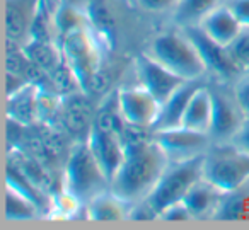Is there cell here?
Masks as SVG:
<instances>
[{
    "mask_svg": "<svg viewBox=\"0 0 249 230\" xmlns=\"http://www.w3.org/2000/svg\"><path fill=\"white\" fill-rule=\"evenodd\" d=\"M132 208V203L113 191H106L96 195L86 205V218L92 222H121L128 220V213Z\"/></svg>",
    "mask_w": 249,
    "mask_h": 230,
    "instance_id": "e0dca14e",
    "label": "cell"
},
{
    "mask_svg": "<svg viewBox=\"0 0 249 230\" xmlns=\"http://www.w3.org/2000/svg\"><path fill=\"white\" fill-rule=\"evenodd\" d=\"M227 7L244 29H249V0H225Z\"/></svg>",
    "mask_w": 249,
    "mask_h": 230,
    "instance_id": "d6a6232c",
    "label": "cell"
},
{
    "mask_svg": "<svg viewBox=\"0 0 249 230\" xmlns=\"http://www.w3.org/2000/svg\"><path fill=\"white\" fill-rule=\"evenodd\" d=\"M184 31L190 35V38L196 45L198 52H200L201 58H203L205 65H207L208 75H213L217 79V82L231 84L232 86L244 73L235 65L229 50L225 46L218 45V43L212 41L200 28H186Z\"/></svg>",
    "mask_w": 249,
    "mask_h": 230,
    "instance_id": "30bf717a",
    "label": "cell"
},
{
    "mask_svg": "<svg viewBox=\"0 0 249 230\" xmlns=\"http://www.w3.org/2000/svg\"><path fill=\"white\" fill-rule=\"evenodd\" d=\"M152 138L162 148L169 162H184L201 157L212 145L208 133H201L186 126L156 130L152 131Z\"/></svg>",
    "mask_w": 249,
    "mask_h": 230,
    "instance_id": "ba28073f",
    "label": "cell"
},
{
    "mask_svg": "<svg viewBox=\"0 0 249 230\" xmlns=\"http://www.w3.org/2000/svg\"><path fill=\"white\" fill-rule=\"evenodd\" d=\"M232 92L237 101L239 107L244 113L246 120H249V72L242 73L234 84H232Z\"/></svg>",
    "mask_w": 249,
    "mask_h": 230,
    "instance_id": "f1b7e54d",
    "label": "cell"
},
{
    "mask_svg": "<svg viewBox=\"0 0 249 230\" xmlns=\"http://www.w3.org/2000/svg\"><path fill=\"white\" fill-rule=\"evenodd\" d=\"M220 198V189L215 188L205 177H200L190 188V191L186 193L183 201L188 206L190 213L193 215V220H213Z\"/></svg>",
    "mask_w": 249,
    "mask_h": 230,
    "instance_id": "d6986e66",
    "label": "cell"
},
{
    "mask_svg": "<svg viewBox=\"0 0 249 230\" xmlns=\"http://www.w3.org/2000/svg\"><path fill=\"white\" fill-rule=\"evenodd\" d=\"M205 80H186L181 87H178L166 101L160 103V111L159 118H157L156 124H154V130H166V128H174L181 126V121H183L184 111L190 103L191 96L196 90V87L200 86Z\"/></svg>",
    "mask_w": 249,
    "mask_h": 230,
    "instance_id": "2e32d148",
    "label": "cell"
},
{
    "mask_svg": "<svg viewBox=\"0 0 249 230\" xmlns=\"http://www.w3.org/2000/svg\"><path fill=\"white\" fill-rule=\"evenodd\" d=\"M212 90V101H213V113H212L210 135L212 143L218 142H232L237 131L242 128L246 121L244 113L239 107L237 101L232 92L231 84L217 82L208 84Z\"/></svg>",
    "mask_w": 249,
    "mask_h": 230,
    "instance_id": "52a82bcc",
    "label": "cell"
},
{
    "mask_svg": "<svg viewBox=\"0 0 249 230\" xmlns=\"http://www.w3.org/2000/svg\"><path fill=\"white\" fill-rule=\"evenodd\" d=\"M4 213L7 222H28V220L41 218L43 212L26 196L5 186V205Z\"/></svg>",
    "mask_w": 249,
    "mask_h": 230,
    "instance_id": "484cf974",
    "label": "cell"
},
{
    "mask_svg": "<svg viewBox=\"0 0 249 230\" xmlns=\"http://www.w3.org/2000/svg\"><path fill=\"white\" fill-rule=\"evenodd\" d=\"M79 215H86V205L77 196H73L65 188H60L53 193L48 218L75 220L79 218Z\"/></svg>",
    "mask_w": 249,
    "mask_h": 230,
    "instance_id": "4316f807",
    "label": "cell"
},
{
    "mask_svg": "<svg viewBox=\"0 0 249 230\" xmlns=\"http://www.w3.org/2000/svg\"><path fill=\"white\" fill-rule=\"evenodd\" d=\"M145 53L184 80H205L208 75L196 45L184 29L174 28L157 35Z\"/></svg>",
    "mask_w": 249,
    "mask_h": 230,
    "instance_id": "3957f363",
    "label": "cell"
},
{
    "mask_svg": "<svg viewBox=\"0 0 249 230\" xmlns=\"http://www.w3.org/2000/svg\"><path fill=\"white\" fill-rule=\"evenodd\" d=\"M43 0H5V38L24 45L35 28Z\"/></svg>",
    "mask_w": 249,
    "mask_h": 230,
    "instance_id": "4fadbf2b",
    "label": "cell"
},
{
    "mask_svg": "<svg viewBox=\"0 0 249 230\" xmlns=\"http://www.w3.org/2000/svg\"><path fill=\"white\" fill-rule=\"evenodd\" d=\"M213 220L220 222L249 220V182L237 189L222 193Z\"/></svg>",
    "mask_w": 249,
    "mask_h": 230,
    "instance_id": "603a6c76",
    "label": "cell"
},
{
    "mask_svg": "<svg viewBox=\"0 0 249 230\" xmlns=\"http://www.w3.org/2000/svg\"><path fill=\"white\" fill-rule=\"evenodd\" d=\"M116 101L124 123L154 130L159 118L160 103L142 86L121 87L116 90Z\"/></svg>",
    "mask_w": 249,
    "mask_h": 230,
    "instance_id": "9c48e42d",
    "label": "cell"
},
{
    "mask_svg": "<svg viewBox=\"0 0 249 230\" xmlns=\"http://www.w3.org/2000/svg\"><path fill=\"white\" fill-rule=\"evenodd\" d=\"M86 140L89 143L90 152L94 154L101 169L111 182L116 176L118 169L123 164L124 152H126V143L123 140V135L92 123L89 133L86 135Z\"/></svg>",
    "mask_w": 249,
    "mask_h": 230,
    "instance_id": "8fae6325",
    "label": "cell"
},
{
    "mask_svg": "<svg viewBox=\"0 0 249 230\" xmlns=\"http://www.w3.org/2000/svg\"><path fill=\"white\" fill-rule=\"evenodd\" d=\"M135 72L137 79H139V86L149 90L159 103L166 101L178 87H181L186 82L145 52L140 53L135 58Z\"/></svg>",
    "mask_w": 249,
    "mask_h": 230,
    "instance_id": "7c38bea8",
    "label": "cell"
},
{
    "mask_svg": "<svg viewBox=\"0 0 249 230\" xmlns=\"http://www.w3.org/2000/svg\"><path fill=\"white\" fill-rule=\"evenodd\" d=\"M104 43L106 39L92 28L90 22L70 31L58 41L63 62L72 69L87 94L99 89L97 82L101 79Z\"/></svg>",
    "mask_w": 249,
    "mask_h": 230,
    "instance_id": "7a4b0ae2",
    "label": "cell"
},
{
    "mask_svg": "<svg viewBox=\"0 0 249 230\" xmlns=\"http://www.w3.org/2000/svg\"><path fill=\"white\" fill-rule=\"evenodd\" d=\"M128 220H133V222H137V220L139 222H152V220H159V213L154 210V206L147 199H140V201L132 205Z\"/></svg>",
    "mask_w": 249,
    "mask_h": 230,
    "instance_id": "1f68e13d",
    "label": "cell"
},
{
    "mask_svg": "<svg viewBox=\"0 0 249 230\" xmlns=\"http://www.w3.org/2000/svg\"><path fill=\"white\" fill-rule=\"evenodd\" d=\"M225 4V0H178L176 7L171 12V21L174 28L186 29L196 28L218 5Z\"/></svg>",
    "mask_w": 249,
    "mask_h": 230,
    "instance_id": "7402d4cb",
    "label": "cell"
},
{
    "mask_svg": "<svg viewBox=\"0 0 249 230\" xmlns=\"http://www.w3.org/2000/svg\"><path fill=\"white\" fill-rule=\"evenodd\" d=\"M62 188L77 196L84 205L111 188L109 179L90 152L86 138H77L70 143L62 171Z\"/></svg>",
    "mask_w": 249,
    "mask_h": 230,
    "instance_id": "277c9868",
    "label": "cell"
},
{
    "mask_svg": "<svg viewBox=\"0 0 249 230\" xmlns=\"http://www.w3.org/2000/svg\"><path fill=\"white\" fill-rule=\"evenodd\" d=\"M89 94L79 92L72 96L62 97V109H60V126L65 131L75 135H87L94 123L96 111L89 103Z\"/></svg>",
    "mask_w": 249,
    "mask_h": 230,
    "instance_id": "5bb4252c",
    "label": "cell"
},
{
    "mask_svg": "<svg viewBox=\"0 0 249 230\" xmlns=\"http://www.w3.org/2000/svg\"><path fill=\"white\" fill-rule=\"evenodd\" d=\"M167 165L169 159L154 138L126 143L123 164L111 181V189L133 205L150 195Z\"/></svg>",
    "mask_w": 249,
    "mask_h": 230,
    "instance_id": "6da1fadb",
    "label": "cell"
},
{
    "mask_svg": "<svg viewBox=\"0 0 249 230\" xmlns=\"http://www.w3.org/2000/svg\"><path fill=\"white\" fill-rule=\"evenodd\" d=\"M22 46H24L29 60H31L38 69L45 70V72H48V73L53 72V70L63 62L62 50H60V45L56 41L29 38Z\"/></svg>",
    "mask_w": 249,
    "mask_h": 230,
    "instance_id": "cb8c5ba5",
    "label": "cell"
},
{
    "mask_svg": "<svg viewBox=\"0 0 249 230\" xmlns=\"http://www.w3.org/2000/svg\"><path fill=\"white\" fill-rule=\"evenodd\" d=\"M203 177V155L184 162H169L156 188L147 196V201L157 213L178 201H183L190 188Z\"/></svg>",
    "mask_w": 249,
    "mask_h": 230,
    "instance_id": "8992f818",
    "label": "cell"
},
{
    "mask_svg": "<svg viewBox=\"0 0 249 230\" xmlns=\"http://www.w3.org/2000/svg\"><path fill=\"white\" fill-rule=\"evenodd\" d=\"M38 97H39V87L36 84L29 82L18 92L5 96L7 106V120L16 121L24 126H35L38 124Z\"/></svg>",
    "mask_w": 249,
    "mask_h": 230,
    "instance_id": "ac0fdd59",
    "label": "cell"
},
{
    "mask_svg": "<svg viewBox=\"0 0 249 230\" xmlns=\"http://www.w3.org/2000/svg\"><path fill=\"white\" fill-rule=\"evenodd\" d=\"M5 186L14 191H18L19 195L26 196L28 199H31L36 206L43 212V215H50V206H52V196L48 193H45L41 188L35 184L18 165L12 160L5 162Z\"/></svg>",
    "mask_w": 249,
    "mask_h": 230,
    "instance_id": "44dd1931",
    "label": "cell"
},
{
    "mask_svg": "<svg viewBox=\"0 0 249 230\" xmlns=\"http://www.w3.org/2000/svg\"><path fill=\"white\" fill-rule=\"evenodd\" d=\"M196 28H200L212 41L218 43L225 48L244 31V28L237 21V18L232 14L227 4H222L217 9H213L210 14L205 16V19Z\"/></svg>",
    "mask_w": 249,
    "mask_h": 230,
    "instance_id": "9a60e30c",
    "label": "cell"
},
{
    "mask_svg": "<svg viewBox=\"0 0 249 230\" xmlns=\"http://www.w3.org/2000/svg\"><path fill=\"white\" fill-rule=\"evenodd\" d=\"M232 60L242 72H249V29H244L231 45L227 46Z\"/></svg>",
    "mask_w": 249,
    "mask_h": 230,
    "instance_id": "83f0119b",
    "label": "cell"
},
{
    "mask_svg": "<svg viewBox=\"0 0 249 230\" xmlns=\"http://www.w3.org/2000/svg\"><path fill=\"white\" fill-rule=\"evenodd\" d=\"M203 177L222 193L249 182V152L234 142L212 143L203 155Z\"/></svg>",
    "mask_w": 249,
    "mask_h": 230,
    "instance_id": "5b68a950",
    "label": "cell"
},
{
    "mask_svg": "<svg viewBox=\"0 0 249 230\" xmlns=\"http://www.w3.org/2000/svg\"><path fill=\"white\" fill-rule=\"evenodd\" d=\"M52 19H53V28H55L56 41H60L63 36L69 35L73 29L82 28V26L90 22L87 12H84L82 9L75 7V5L69 4V2H58L56 7L52 11Z\"/></svg>",
    "mask_w": 249,
    "mask_h": 230,
    "instance_id": "d4e9b609",
    "label": "cell"
},
{
    "mask_svg": "<svg viewBox=\"0 0 249 230\" xmlns=\"http://www.w3.org/2000/svg\"><path fill=\"white\" fill-rule=\"evenodd\" d=\"M232 142H234L235 145H239L241 148H244L246 152H249V120L244 121L242 128L237 131V135H235Z\"/></svg>",
    "mask_w": 249,
    "mask_h": 230,
    "instance_id": "836d02e7",
    "label": "cell"
},
{
    "mask_svg": "<svg viewBox=\"0 0 249 230\" xmlns=\"http://www.w3.org/2000/svg\"><path fill=\"white\" fill-rule=\"evenodd\" d=\"M159 220L162 222H193V215L184 205V201H178L164 208L159 213Z\"/></svg>",
    "mask_w": 249,
    "mask_h": 230,
    "instance_id": "f546056e",
    "label": "cell"
},
{
    "mask_svg": "<svg viewBox=\"0 0 249 230\" xmlns=\"http://www.w3.org/2000/svg\"><path fill=\"white\" fill-rule=\"evenodd\" d=\"M132 2L135 7L149 14H164V12L171 14L178 4V0H132Z\"/></svg>",
    "mask_w": 249,
    "mask_h": 230,
    "instance_id": "4dcf8cb0",
    "label": "cell"
},
{
    "mask_svg": "<svg viewBox=\"0 0 249 230\" xmlns=\"http://www.w3.org/2000/svg\"><path fill=\"white\" fill-rule=\"evenodd\" d=\"M212 113H213V101H212L210 86L207 82H201L188 103L181 126L208 133L212 124Z\"/></svg>",
    "mask_w": 249,
    "mask_h": 230,
    "instance_id": "ffe728a7",
    "label": "cell"
}]
</instances>
